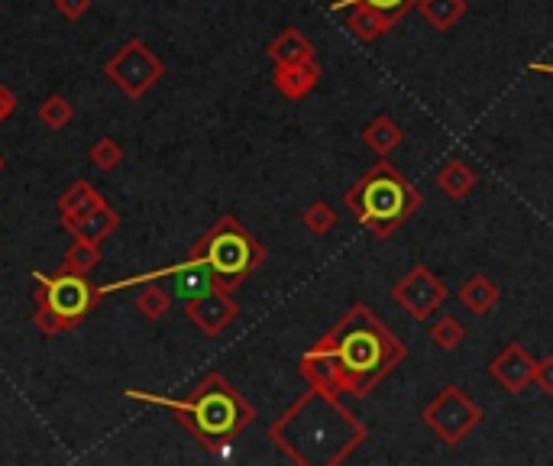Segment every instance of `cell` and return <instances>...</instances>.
I'll list each match as a JSON object with an SVG mask.
<instances>
[{"label": "cell", "mask_w": 553, "mask_h": 466, "mask_svg": "<svg viewBox=\"0 0 553 466\" xmlns=\"http://www.w3.org/2000/svg\"><path fill=\"white\" fill-rule=\"evenodd\" d=\"M188 321L198 327L201 334L207 337H217V334H224L227 327L237 321V314H240V305L233 301V292H224V289H207L204 295L198 298H188Z\"/></svg>", "instance_id": "30bf717a"}, {"label": "cell", "mask_w": 553, "mask_h": 466, "mask_svg": "<svg viewBox=\"0 0 553 466\" xmlns=\"http://www.w3.org/2000/svg\"><path fill=\"white\" fill-rule=\"evenodd\" d=\"M437 185H440V191H444L450 201H460V198L469 195V191H476L479 172L469 169L463 159H450L447 166L437 172Z\"/></svg>", "instance_id": "ffe728a7"}, {"label": "cell", "mask_w": 553, "mask_h": 466, "mask_svg": "<svg viewBox=\"0 0 553 466\" xmlns=\"http://www.w3.org/2000/svg\"><path fill=\"white\" fill-rule=\"evenodd\" d=\"M104 75L123 98L140 101L152 85H159L162 81L165 62L143 43V39H127V43L107 59Z\"/></svg>", "instance_id": "52a82bcc"}, {"label": "cell", "mask_w": 553, "mask_h": 466, "mask_svg": "<svg viewBox=\"0 0 553 466\" xmlns=\"http://www.w3.org/2000/svg\"><path fill=\"white\" fill-rule=\"evenodd\" d=\"M0 169H4V159H0Z\"/></svg>", "instance_id": "d6a6232c"}, {"label": "cell", "mask_w": 553, "mask_h": 466, "mask_svg": "<svg viewBox=\"0 0 553 466\" xmlns=\"http://www.w3.org/2000/svg\"><path fill=\"white\" fill-rule=\"evenodd\" d=\"M55 10L62 13L65 20H81L91 10V0H55Z\"/></svg>", "instance_id": "f546056e"}, {"label": "cell", "mask_w": 553, "mask_h": 466, "mask_svg": "<svg viewBox=\"0 0 553 466\" xmlns=\"http://www.w3.org/2000/svg\"><path fill=\"white\" fill-rule=\"evenodd\" d=\"M123 162V149L117 140H110V136H104L101 143L91 146V166L101 169V172H114L117 166Z\"/></svg>", "instance_id": "83f0119b"}, {"label": "cell", "mask_w": 553, "mask_h": 466, "mask_svg": "<svg viewBox=\"0 0 553 466\" xmlns=\"http://www.w3.org/2000/svg\"><path fill=\"white\" fill-rule=\"evenodd\" d=\"M534 366H537V360L521 344H508L492 360L489 373L508 395H521L534 382Z\"/></svg>", "instance_id": "8fae6325"}, {"label": "cell", "mask_w": 553, "mask_h": 466, "mask_svg": "<svg viewBox=\"0 0 553 466\" xmlns=\"http://www.w3.org/2000/svg\"><path fill=\"white\" fill-rule=\"evenodd\" d=\"M104 204V195L98 188H94L91 182H85V178H78V182H72L59 198V214L62 221H75V217H85L88 211L101 208Z\"/></svg>", "instance_id": "2e32d148"}, {"label": "cell", "mask_w": 553, "mask_h": 466, "mask_svg": "<svg viewBox=\"0 0 553 466\" xmlns=\"http://www.w3.org/2000/svg\"><path fill=\"white\" fill-rule=\"evenodd\" d=\"M62 227L72 233L75 240H88V243H101L120 227V214L104 201L101 208L88 211L85 217H75V221H62Z\"/></svg>", "instance_id": "4fadbf2b"}, {"label": "cell", "mask_w": 553, "mask_h": 466, "mask_svg": "<svg viewBox=\"0 0 553 466\" xmlns=\"http://www.w3.org/2000/svg\"><path fill=\"white\" fill-rule=\"evenodd\" d=\"M402 140H405V133H402V127L389 117V114H379L376 120L369 123V127L363 130V143L372 149L376 156H392L398 146H402Z\"/></svg>", "instance_id": "d6986e66"}, {"label": "cell", "mask_w": 553, "mask_h": 466, "mask_svg": "<svg viewBox=\"0 0 553 466\" xmlns=\"http://www.w3.org/2000/svg\"><path fill=\"white\" fill-rule=\"evenodd\" d=\"M304 227H308L314 237H327L337 227V211L330 208L327 201H314L308 211H304Z\"/></svg>", "instance_id": "4316f807"}, {"label": "cell", "mask_w": 553, "mask_h": 466, "mask_svg": "<svg viewBox=\"0 0 553 466\" xmlns=\"http://www.w3.org/2000/svg\"><path fill=\"white\" fill-rule=\"evenodd\" d=\"M191 256H198L211 266L217 289L233 292L240 282L253 276L266 250H262V243L237 221V217L224 214L195 246H191Z\"/></svg>", "instance_id": "5b68a950"}, {"label": "cell", "mask_w": 553, "mask_h": 466, "mask_svg": "<svg viewBox=\"0 0 553 466\" xmlns=\"http://www.w3.org/2000/svg\"><path fill=\"white\" fill-rule=\"evenodd\" d=\"M395 26L392 17H385V13L372 10V7H350L347 10V30L359 39V43H376L385 33H389Z\"/></svg>", "instance_id": "e0dca14e"}, {"label": "cell", "mask_w": 553, "mask_h": 466, "mask_svg": "<svg viewBox=\"0 0 553 466\" xmlns=\"http://www.w3.org/2000/svg\"><path fill=\"white\" fill-rule=\"evenodd\" d=\"M172 279H175V295L185 298V301L204 295L207 289H214V272H211V266H207L204 259L191 256V253H188V259H182V263H175Z\"/></svg>", "instance_id": "5bb4252c"}, {"label": "cell", "mask_w": 553, "mask_h": 466, "mask_svg": "<svg viewBox=\"0 0 553 466\" xmlns=\"http://www.w3.org/2000/svg\"><path fill=\"white\" fill-rule=\"evenodd\" d=\"M317 81H321V65H317L314 59L298 62V65H275V72H272L275 91L288 101L308 98V94L317 88Z\"/></svg>", "instance_id": "7c38bea8"}, {"label": "cell", "mask_w": 553, "mask_h": 466, "mask_svg": "<svg viewBox=\"0 0 553 466\" xmlns=\"http://www.w3.org/2000/svg\"><path fill=\"white\" fill-rule=\"evenodd\" d=\"M421 421L431 428L444 444H460L463 437H469L482 421V408L469 399L460 386H447L440 389L431 402L424 405Z\"/></svg>", "instance_id": "ba28073f"}, {"label": "cell", "mask_w": 553, "mask_h": 466, "mask_svg": "<svg viewBox=\"0 0 553 466\" xmlns=\"http://www.w3.org/2000/svg\"><path fill=\"white\" fill-rule=\"evenodd\" d=\"M123 399L169 408L175 421L207 450L233 444L256 418L253 405L243 399L224 373H207L188 399H169V395H152L143 389H123Z\"/></svg>", "instance_id": "3957f363"}, {"label": "cell", "mask_w": 553, "mask_h": 466, "mask_svg": "<svg viewBox=\"0 0 553 466\" xmlns=\"http://www.w3.org/2000/svg\"><path fill=\"white\" fill-rule=\"evenodd\" d=\"M431 340H434V347L437 350H444V353H450V350H456L466 340V327L453 318V314H444V318H437L434 324H431Z\"/></svg>", "instance_id": "d4e9b609"}, {"label": "cell", "mask_w": 553, "mask_h": 466, "mask_svg": "<svg viewBox=\"0 0 553 466\" xmlns=\"http://www.w3.org/2000/svg\"><path fill=\"white\" fill-rule=\"evenodd\" d=\"M13 111H17V98H13V91L0 85V123H4Z\"/></svg>", "instance_id": "4dcf8cb0"}, {"label": "cell", "mask_w": 553, "mask_h": 466, "mask_svg": "<svg viewBox=\"0 0 553 466\" xmlns=\"http://www.w3.org/2000/svg\"><path fill=\"white\" fill-rule=\"evenodd\" d=\"M36 282V305L49 308L65 331H72L88 318V311L98 305V285H91L88 276H72V272H33Z\"/></svg>", "instance_id": "8992f818"}, {"label": "cell", "mask_w": 553, "mask_h": 466, "mask_svg": "<svg viewBox=\"0 0 553 466\" xmlns=\"http://www.w3.org/2000/svg\"><path fill=\"white\" fill-rule=\"evenodd\" d=\"M531 72H541V75H550L553 78V62H534Z\"/></svg>", "instance_id": "1f68e13d"}, {"label": "cell", "mask_w": 553, "mask_h": 466, "mask_svg": "<svg viewBox=\"0 0 553 466\" xmlns=\"http://www.w3.org/2000/svg\"><path fill=\"white\" fill-rule=\"evenodd\" d=\"M444 298H447V285L440 282L427 266L408 269L392 289V301L414 321L431 318V314L444 305Z\"/></svg>", "instance_id": "9c48e42d"}, {"label": "cell", "mask_w": 553, "mask_h": 466, "mask_svg": "<svg viewBox=\"0 0 553 466\" xmlns=\"http://www.w3.org/2000/svg\"><path fill=\"white\" fill-rule=\"evenodd\" d=\"M266 56H269L272 65H298V62H311L314 59V46H311V39L304 36L301 30L288 26V30H282L269 43Z\"/></svg>", "instance_id": "9a60e30c"}, {"label": "cell", "mask_w": 553, "mask_h": 466, "mask_svg": "<svg viewBox=\"0 0 553 466\" xmlns=\"http://www.w3.org/2000/svg\"><path fill=\"white\" fill-rule=\"evenodd\" d=\"M405 360V340L395 337L369 305H353L311 350H304L298 369L314 389L366 399Z\"/></svg>", "instance_id": "6da1fadb"}, {"label": "cell", "mask_w": 553, "mask_h": 466, "mask_svg": "<svg viewBox=\"0 0 553 466\" xmlns=\"http://www.w3.org/2000/svg\"><path fill=\"white\" fill-rule=\"evenodd\" d=\"M369 428L337 399L308 389L272 421L269 441L298 466H340L366 444Z\"/></svg>", "instance_id": "7a4b0ae2"}, {"label": "cell", "mask_w": 553, "mask_h": 466, "mask_svg": "<svg viewBox=\"0 0 553 466\" xmlns=\"http://www.w3.org/2000/svg\"><path fill=\"white\" fill-rule=\"evenodd\" d=\"M418 10L437 33H447L466 17V0H418Z\"/></svg>", "instance_id": "44dd1931"}, {"label": "cell", "mask_w": 553, "mask_h": 466, "mask_svg": "<svg viewBox=\"0 0 553 466\" xmlns=\"http://www.w3.org/2000/svg\"><path fill=\"white\" fill-rule=\"evenodd\" d=\"M460 301H463L466 311L489 314L495 305H499V285H495L489 276H482V272H476V276H469L460 285Z\"/></svg>", "instance_id": "ac0fdd59"}, {"label": "cell", "mask_w": 553, "mask_h": 466, "mask_svg": "<svg viewBox=\"0 0 553 466\" xmlns=\"http://www.w3.org/2000/svg\"><path fill=\"white\" fill-rule=\"evenodd\" d=\"M101 263V243H88V240H75L65 250L62 263L55 272H72V276H88V272Z\"/></svg>", "instance_id": "7402d4cb"}, {"label": "cell", "mask_w": 553, "mask_h": 466, "mask_svg": "<svg viewBox=\"0 0 553 466\" xmlns=\"http://www.w3.org/2000/svg\"><path fill=\"white\" fill-rule=\"evenodd\" d=\"M75 117V107L68 104L62 94H49V98L39 104V123L46 130H65Z\"/></svg>", "instance_id": "cb8c5ba5"}, {"label": "cell", "mask_w": 553, "mask_h": 466, "mask_svg": "<svg viewBox=\"0 0 553 466\" xmlns=\"http://www.w3.org/2000/svg\"><path fill=\"white\" fill-rule=\"evenodd\" d=\"M372 7V10H379V13H385V17H392L395 23L405 17L408 10H414L418 7V0H334V10H350V7Z\"/></svg>", "instance_id": "484cf974"}, {"label": "cell", "mask_w": 553, "mask_h": 466, "mask_svg": "<svg viewBox=\"0 0 553 466\" xmlns=\"http://www.w3.org/2000/svg\"><path fill=\"white\" fill-rule=\"evenodd\" d=\"M534 386L544 395H553V353L544 356V360L534 366Z\"/></svg>", "instance_id": "f1b7e54d"}, {"label": "cell", "mask_w": 553, "mask_h": 466, "mask_svg": "<svg viewBox=\"0 0 553 466\" xmlns=\"http://www.w3.org/2000/svg\"><path fill=\"white\" fill-rule=\"evenodd\" d=\"M343 204L376 240H389L408 217L421 208V191L408 182V175L379 159L353 188L343 191Z\"/></svg>", "instance_id": "277c9868"}, {"label": "cell", "mask_w": 553, "mask_h": 466, "mask_svg": "<svg viewBox=\"0 0 553 466\" xmlns=\"http://www.w3.org/2000/svg\"><path fill=\"white\" fill-rule=\"evenodd\" d=\"M136 311H140L146 321H162L165 314L172 311V295L165 292L159 282H149V289L136 295Z\"/></svg>", "instance_id": "603a6c76"}]
</instances>
